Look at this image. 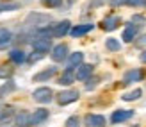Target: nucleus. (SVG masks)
<instances>
[{"label":"nucleus","mask_w":146,"mask_h":127,"mask_svg":"<svg viewBox=\"0 0 146 127\" xmlns=\"http://www.w3.org/2000/svg\"><path fill=\"white\" fill-rule=\"evenodd\" d=\"M78 97H80V93L77 91V89H66V91H61L59 93L57 100H59L61 106H68V104H71V102H77Z\"/></svg>","instance_id":"obj_1"},{"label":"nucleus","mask_w":146,"mask_h":127,"mask_svg":"<svg viewBox=\"0 0 146 127\" xmlns=\"http://www.w3.org/2000/svg\"><path fill=\"white\" fill-rule=\"evenodd\" d=\"M52 95H54L52 89L46 88V86H43V88H38V89L32 93V99H34L36 102H39V104H46V102L52 100Z\"/></svg>","instance_id":"obj_2"},{"label":"nucleus","mask_w":146,"mask_h":127,"mask_svg":"<svg viewBox=\"0 0 146 127\" xmlns=\"http://www.w3.org/2000/svg\"><path fill=\"white\" fill-rule=\"evenodd\" d=\"M66 57H68V45L59 43V45H55V47L52 48V59L55 63H61Z\"/></svg>","instance_id":"obj_3"},{"label":"nucleus","mask_w":146,"mask_h":127,"mask_svg":"<svg viewBox=\"0 0 146 127\" xmlns=\"http://www.w3.org/2000/svg\"><path fill=\"white\" fill-rule=\"evenodd\" d=\"M132 116H134V111H130V109H118V111H114V113H112L111 122L112 124H123V122L130 120Z\"/></svg>","instance_id":"obj_4"},{"label":"nucleus","mask_w":146,"mask_h":127,"mask_svg":"<svg viewBox=\"0 0 146 127\" xmlns=\"http://www.w3.org/2000/svg\"><path fill=\"white\" fill-rule=\"evenodd\" d=\"M70 31H71V24L68 20H62V22H59V24H55V27H52L54 38H62V36H66Z\"/></svg>","instance_id":"obj_5"},{"label":"nucleus","mask_w":146,"mask_h":127,"mask_svg":"<svg viewBox=\"0 0 146 127\" xmlns=\"http://www.w3.org/2000/svg\"><path fill=\"white\" fill-rule=\"evenodd\" d=\"M84 124L86 127H105L107 120H105V116H102V115H86L84 118Z\"/></svg>","instance_id":"obj_6"},{"label":"nucleus","mask_w":146,"mask_h":127,"mask_svg":"<svg viewBox=\"0 0 146 127\" xmlns=\"http://www.w3.org/2000/svg\"><path fill=\"white\" fill-rule=\"evenodd\" d=\"M32 47L36 52H41V54H46V52L52 50V43H50L48 38H36L32 41Z\"/></svg>","instance_id":"obj_7"},{"label":"nucleus","mask_w":146,"mask_h":127,"mask_svg":"<svg viewBox=\"0 0 146 127\" xmlns=\"http://www.w3.org/2000/svg\"><path fill=\"white\" fill-rule=\"evenodd\" d=\"M119 24H121V18H119V16H114V14H112V16H107L104 22H102V29L111 32V31H116V29L119 27Z\"/></svg>","instance_id":"obj_8"},{"label":"nucleus","mask_w":146,"mask_h":127,"mask_svg":"<svg viewBox=\"0 0 146 127\" xmlns=\"http://www.w3.org/2000/svg\"><path fill=\"white\" fill-rule=\"evenodd\" d=\"M57 73V68L55 66H50V68H46V70H43V72H39V73H36V75L32 77V81H36V83H43V81H50L54 75Z\"/></svg>","instance_id":"obj_9"},{"label":"nucleus","mask_w":146,"mask_h":127,"mask_svg":"<svg viewBox=\"0 0 146 127\" xmlns=\"http://www.w3.org/2000/svg\"><path fill=\"white\" fill-rule=\"evenodd\" d=\"M91 73H93V65L82 63V65L77 68V73H75V75H77L78 81H87V79L91 77Z\"/></svg>","instance_id":"obj_10"},{"label":"nucleus","mask_w":146,"mask_h":127,"mask_svg":"<svg viewBox=\"0 0 146 127\" xmlns=\"http://www.w3.org/2000/svg\"><path fill=\"white\" fill-rule=\"evenodd\" d=\"M84 61V54L82 52H73V54L68 56V61H66V66H68V70H73L75 66H80Z\"/></svg>","instance_id":"obj_11"},{"label":"nucleus","mask_w":146,"mask_h":127,"mask_svg":"<svg viewBox=\"0 0 146 127\" xmlns=\"http://www.w3.org/2000/svg\"><path fill=\"white\" fill-rule=\"evenodd\" d=\"M93 31V24H80L77 27H73L70 34L73 36V38H80V36H86L87 32H91Z\"/></svg>","instance_id":"obj_12"},{"label":"nucleus","mask_w":146,"mask_h":127,"mask_svg":"<svg viewBox=\"0 0 146 127\" xmlns=\"http://www.w3.org/2000/svg\"><path fill=\"white\" fill-rule=\"evenodd\" d=\"M48 118V109H36L31 115V125H39Z\"/></svg>","instance_id":"obj_13"},{"label":"nucleus","mask_w":146,"mask_h":127,"mask_svg":"<svg viewBox=\"0 0 146 127\" xmlns=\"http://www.w3.org/2000/svg\"><path fill=\"white\" fill-rule=\"evenodd\" d=\"M143 79V72L141 70H128L125 73V77H123V81H125V84H132V83H137V81Z\"/></svg>","instance_id":"obj_14"},{"label":"nucleus","mask_w":146,"mask_h":127,"mask_svg":"<svg viewBox=\"0 0 146 127\" xmlns=\"http://www.w3.org/2000/svg\"><path fill=\"white\" fill-rule=\"evenodd\" d=\"M75 81H77V75H75L71 70H66V72H64L62 75L59 77V81H57V83H59L61 86H70V84L75 83Z\"/></svg>","instance_id":"obj_15"},{"label":"nucleus","mask_w":146,"mask_h":127,"mask_svg":"<svg viewBox=\"0 0 146 127\" xmlns=\"http://www.w3.org/2000/svg\"><path fill=\"white\" fill-rule=\"evenodd\" d=\"M9 59L13 63H16V65H21L23 61H27V56H25V52L23 50H20V48H14L9 52Z\"/></svg>","instance_id":"obj_16"},{"label":"nucleus","mask_w":146,"mask_h":127,"mask_svg":"<svg viewBox=\"0 0 146 127\" xmlns=\"http://www.w3.org/2000/svg\"><path fill=\"white\" fill-rule=\"evenodd\" d=\"M137 36V29H135V25L134 24H130V25H127V29L123 31V41L125 43H130V41H134V38Z\"/></svg>","instance_id":"obj_17"},{"label":"nucleus","mask_w":146,"mask_h":127,"mask_svg":"<svg viewBox=\"0 0 146 127\" xmlns=\"http://www.w3.org/2000/svg\"><path fill=\"white\" fill-rule=\"evenodd\" d=\"M14 89H16V84H14L13 81H5V83L0 86V99L5 97V95H9L11 91H14Z\"/></svg>","instance_id":"obj_18"},{"label":"nucleus","mask_w":146,"mask_h":127,"mask_svg":"<svg viewBox=\"0 0 146 127\" xmlns=\"http://www.w3.org/2000/svg\"><path fill=\"white\" fill-rule=\"evenodd\" d=\"M141 95H143V89H134V91H128L125 95H121V99L125 100V102H132V100H137V99H141Z\"/></svg>","instance_id":"obj_19"},{"label":"nucleus","mask_w":146,"mask_h":127,"mask_svg":"<svg viewBox=\"0 0 146 127\" xmlns=\"http://www.w3.org/2000/svg\"><path fill=\"white\" fill-rule=\"evenodd\" d=\"M11 40H13L11 31H7V29H0V47H5V45H9Z\"/></svg>","instance_id":"obj_20"},{"label":"nucleus","mask_w":146,"mask_h":127,"mask_svg":"<svg viewBox=\"0 0 146 127\" xmlns=\"http://www.w3.org/2000/svg\"><path fill=\"white\" fill-rule=\"evenodd\" d=\"M27 20H36V25H45L50 22V16H46V14H38V13H32L31 16H29Z\"/></svg>","instance_id":"obj_21"},{"label":"nucleus","mask_w":146,"mask_h":127,"mask_svg":"<svg viewBox=\"0 0 146 127\" xmlns=\"http://www.w3.org/2000/svg\"><path fill=\"white\" fill-rule=\"evenodd\" d=\"M16 124H18V125H21V127L29 125V124H31V115H29V113H25V111H21V113H18V115H16Z\"/></svg>","instance_id":"obj_22"},{"label":"nucleus","mask_w":146,"mask_h":127,"mask_svg":"<svg viewBox=\"0 0 146 127\" xmlns=\"http://www.w3.org/2000/svg\"><path fill=\"white\" fill-rule=\"evenodd\" d=\"M105 47L111 50V52H118V50L121 48V43H119L118 40H114V38H109V40L105 41Z\"/></svg>","instance_id":"obj_23"},{"label":"nucleus","mask_w":146,"mask_h":127,"mask_svg":"<svg viewBox=\"0 0 146 127\" xmlns=\"http://www.w3.org/2000/svg\"><path fill=\"white\" fill-rule=\"evenodd\" d=\"M11 73H13L11 66H7V65H2V66H0V79H9Z\"/></svg>","instance_id":"obj_24"},{"label":"nucleus","mask_w":146,"mask_h":127,"mask_svg":"<svg viewBox=\"0 0 146 127\" xmlns=\"http://www.w3.org/2000/svg\"><path fill=\"white\" fill-rule=\"evenodd\" d=\"M16 9H20L18 4H0V13L2 11H16Z\"/></svg>","instance_id":"obj_25"},{"label":"nucleus","mask_w":146,"mask_h":127,"mask_svg":"<svg viewBox=\"0 0 146 127\" xmlns=\"http://www.w3.org/2000/svg\"><path fill=\"white\" fill-rule=\"evenodd\" d=\"M41 4L45 7H59L62 4V0H41Z\"/></svg>","instance_id":"obj_26"},{"label":"nucleus","mask_w":146,"mask_h":127,"mask_svg":"<svg viewBox=\"0 0 146 127\" xmlns=\"http://www.w3.org/2000/svg\"><path fill=\"white\" fill-rule=\"evenodd\" d=\"M132 24L134 25H144L146 24V18L143 16V14H134V16H132Z\"/></svg>","instance_id":"obj_27"},{"label":"nucleus","mask_w":146,"mask_h":127,"mask_svg":"<svg viewBox=\"0 0 146 127\" xmlns=\"http://www.w3.org/2000/svg\"><path fill=\"white\" fill-rule=\"evenodd\" d=\"M66 127H80L78 116H70L68 120H66Z\"/></svg>","instance_id":"obj_28"},{"label":"nucleus","mask_w":146,"mask_h":127,"mask_svg":"<svg viewBox=\"0 0 146 127\" xmlns=\"http://www.w3.org/2000/svg\"><path fill=\"white\" fill-rule=\"evenodd\" d=\"M128 5H132V7H144L146 0H128Z\"/></svg>","instance_id":"obj_29"},{"label":"nucleus","mask_w":146,"mask_h":127,"mask_svg":"<svg viewBox=\"0 0 146 127\" xmlns=\"http://www.w3.org/2000/svg\"><path fill=\"white\" fill-rule=\"evenodd\" d=\"M43 56H45V54H41V52H34V54L29 57V63H36V61H39Z\"/></svg>","instance_id":"obj_30"},{"label":"nucleus","mask_w":146,"mask_h":127,"mask_svg":"<svg viewBox=\"0 0 146 127\" xmlns=\"http://www.w3.org/2000/svg\"><path fill=\"white\" fill-rule=\"evenodd\" d=\"M13 115V108H7V111H5V113L2 115V116H0V124H4L5 120H7V118H9Z\"/></svg>","instance_id":"obj_31"},{"label":"nucleus","mask_w":146,"mask_h":127,"mask_svg":"<svg viewBox=\"0 0 146 127\" xmlns=\"http://www.w3.org/2000/svg\"><path fill=\"white\" fill-rule=\"evenodd\" d=\"M135 45H137L139 48H144V50H146V34H144V36H141V38L135 41Z\"/></svg>","instance_id":"obj_32"},{"label":"nucleus","mask_w":146,"mask_h":127,"mask_svg":"<svg viewBox=\"0 0 146 127\" xmlns=\"http://www.w3.org/2000/svg\"><path fill=\"white\" fill-rule=\"evenodd\" d=\"M125 4H128V0H111L112 7H119V5H125Z\"/></svg>","instance_id":"obj_33"},{"label":"nucleus","mask_w":146,"mask_h":127,"mask_svg":"<svg viewBox=\"0 0 146 127\" xmlns=\"http://www.w3.org/2000/svg\"><path fill=\"white\" fill-rule=\"evenodd\" d=\"M141 61H143V63H146V50H144L143 54H141Z\"/></svg>","instance_id":"obj_34"},{"label":"nucleus","mask_w":146,"mask_h":127,"mask_svg":"<svg viewBox=\"0 0 146 127\" xmlns=\"http://www.w3.org/2000/svg\"><path fill=\"white\" fill-rule=\"evenodd\" d=\"M134 127H137V125H134Z\"/></svg>","instance_id":"obj_35"}]
</instances>
